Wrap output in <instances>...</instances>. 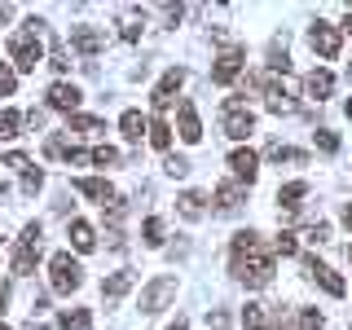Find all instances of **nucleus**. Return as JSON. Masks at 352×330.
<instances>
[{
  "mask_svg": "<svg viewBox=\"0 0 352 330\" xmlns=\"http://www.w3.org/2000/svg\"><path fill=\"white\" fill-rule=\"evenodd\" d=\"M234 278L242 286H251V291H260V286L273 282V251L260 247V234H256V229H242V234H234Z\"/></svg>",
  "mask_w": 352,
  "mask_h": 330,
  "instance_id": "f257e3e1",
  "label": "nucleus"
},
{
  "mask_svg": "<svg viewBox=\"0 0 352 330\" xmlns=\"http://www.w3.org/2000/svg\"><path fill=\"white\" fill-rule=\"evenodd\" d=\"M40 22H27L22 31H14L9 36V58H14V66L18 71H36L40 66Z\"/></svg>",
  "mask_w": 352,
  "mask_h": 330,
  "instance_id": "f03ea898",
  "label": "nucleus"
},
{
  "mask_svg": "<svg viewBox=\"0 0 352 330\" xmlns=\"http://www.w3.org/2000/svg\"><path fill=\"white\" fill-rule=\"evenodd\" d=\"M49 278H53V291L58 295H71L84 286V269H80V260H71V251H58L49 260Z\"/></svg>",
  "mask_w": 352,
  "mask_h": 330,
  "instance_id": "7ed1b4c3",
  "label": "nucleus"
},
{
  "mask_svg": "<svg viewBox=\"0 0 352 330\" xmlns=\"http://www.w3.org/2000/svg\"><path fill=\"white\" fill-rule=\"evenodd\" d=\"M220 128H225V137L247 141L251 132H256V115L247 110V102H225V110H220Z\"/></svg>",
  "mask_w": 352,
  "mask_h": 330,
  "instance_id": "20e7f679",
  "label": "nucleus"
},
{
  "mask_svg": "<svg viewBox=\"0 0 352 330\" xmlns=\"http://www.w3.org/2000/svg\"><path fill=\"white\" fill-rule=\"evenodd\" d=\"M40 220H31L22 229V242L14 247V273H36V260H40Z\"/></svg>",
  "mask_w": 352,
  "mask_h": 330,
  "instance_id": "39448f33",
  "label": "nucleus"
},
{
  "mask_svg": "<svg viewBox=\"0 0 352 330\" xmlns=\"http://www.w3.org/2000/svg\"><path fill=\"white\" fill-rule=\"evenodd\" d=\"M176 295V278H154V282H146L141 286V313H159V308H168V300Z\"/></svg>",
  "mask_w": 352,
  "mask_h": 330,
  "instance_id": "423d86ee",
  "label": "nucleus"
},
{
  "mask_svg": "<svg viewBox=\"0 0 352 330\" xmlns=\"http://www.w3.org/2000/svg\"><path fill=\"white\" fill-rule=\"evenodd\" d=\"M308 44H313V53H322V58H339V27H330V22L317 18L313 22V31H308Z\"/></svg>",
  "mask_w": 352,
  "mask_h": 330,
  "instance_id": "0eeeda50",
  "label": "nucleus"
},
{
  "mask_svg": "<svg viewBox=\"0 0 352 330\" xmlns=\"http://www.w3.org/2000/svg\"><path fill=\"white\" fill-rule=\"evenodd\" d=\"M181 84H185V71H181V66H172V71L163 75L159 84H154V93H150V106H154V110H168V106L176 102V93H181Z\"/></svg>",
  "mask_w": 352,
  "mask_h": 330,
  "instance_id": "6e6552de",
  "label": "nucleus"
},
{
  "mask_svg": "<svg viewBox=\"0 0 352 330\" xmlns=\"http://www.w3.org/2000/svg\"><path fill=\"white\" fill-rule=\"evenodd\" d=\"M242 62H247V53H242V49H225L216 58V66H212V84H220V88L234 84L238 75H242Z\"/></svg>",
  "mask_w": 352,
  "mask_h": 330,
  "instance_id": "1a4fd4ad",
  "label": "nucleus"
},
{
  "mask_svg": "<svg viewBox=\"0 0 352 330\" xmlns=\"http://www.w3.org/2000/svg\"><path fill=\"white\" fill-rule=\"evenodd\" d=\"M304 269H308V278H313V282H322V291H330L335 300L348 291V286H344V278H339V273L330 269V264H322L317 256H308V260H304Z\"/></svg>",
  "mask_w": 352,
  "mask_h": 330,
  "instance_id": "9d476101",
  "label": "nucleus"
},
{
  "mask_svg": "<svg viewBox=\"0 0 352 330\" xmlns=\"http://www.w3.org/2000/svg\"><path fill=\"white\" fill-rule=\"evenodd\" d=\"M75 190H80L84 198H93V203H110V207H115L119 203V198H115V185H110V181H102V176H80V181H75Z\"/></svg>",
  "mask_w": 352,
  "mask_h": 330,
  "instance_id": "9b49d317",
  "label": "nucleus"
},
{
  "mask_svg": "<svg viewBox=\"0 0 352 330\" xmlns=\"http://www.w3.org/2000/svg\"><path fill=\"white\" fill-rule=\"evenodd\" d=\"M80 102H84V93L75 84H66V80H58L49 88V106L53 110H66V115H75V110H80Z\"/></svg>",
  "mask_w": 352,
  "mask_h": 330,
  "instance_id": "f8f14e48",
  "label": "nucleus"
},
{
  "mask_svg": "<svg viewBox=\"0 0 352 330\" xmlns=\"http://www.w3.org/2000/svg\"><path fill=\"white\" fill-rule=\"evenodd\" d=\"M229 172H234L238 176V181H256V172H260V154L256 150H247V146H242V150H234V154H229Z\"/></svg>",
  "mask_w": 352,
  "mask_h": 330,
  "instance_id": "ddd939ff",
  "label": "nucleus"
},
{
  "mask_svg": "<svg viewBox=\"0 0 352 330\" xmlns=\"http://www.w3.org/2000/svg\"><path fill=\"white\" fill-rule=\"evenodd\" d=\"M71 44L84 53V58H97L106 40H102V31H97V27H71Z\"/></svg>",
  "mask_w": 352,
  "mask_h": 330,
  "instance_id": "4468645a",
  "label": "nucleus"
},
{
  "mask_svg": "<svg viewBox=\"0 0 352 330\" xmlns=\"http://www.w3.org/2000/svg\"><path fill=\"white\" fill-rule=\"evenodd\" d=\"M176 124H181V141H190V146L203 137V124H198L194 102H181V106H176Z\"/></svg>",
  "mask_w": 352,
  "mask_h": 330,
  "instance_id": "2eb2a0df",
  "label": "nucleus"
},
{
  "mask_svg": "<svg viewBox=\"0 0 352 330\" xmlns=\"http://www.w3.org/2000/svg\"><path fill=\"white\" fill-rule=\"evenodd\" d=\"M264 102H269V110H278V115H291L295 110V102H291V93L278 84V80H269L264 84Z\"/></svg>",
  "mask_w": 352,
  "mask_h": 330,
  "instance_id": "dca6fc26",
  "label": "nucleus"
},
{
  "mask_svg": "<svg viewBox=\"0 0 352 330\" xmlns=\"http://www.w3.org/2000/svg\"><path fill=\"white\" fill-rule=\"evenodd\" d=\"M304 88H308V97H317V102H326V97L335 93V75H330V71H313V75L304 80Z\"/></svg>",
  "mask_w": 352,
  "mask_h": 330,
  "instance_id": "f3484780",
  "label": "nucleus"
},
{
  "mask_svg": "<svg viewBox=\"0 0 352 330\" xmlns=\"http://www.w3.org/2000/svg\"><path fill=\"white\" fill-rule=\"evenodd\" d=\"M119 128H124V137H128V141H141V137H150V119H141V110H124Z\"/></svg>",
  "mask_w": 352,
  "mask_h": 330,
  "instance_id": "a211bd4d",
  "label": "nucleus"
},
{
  "mask_svg": "<svg viewBox=\"0 0 352 330\" xmlns=\"http://www.w3.org/2000/svg\"><path fill=\"white\" fill-rule=\"evenodd\" d=\"M66 234H71L75 251H93L97 247V234H93V225H88V220H71V229H66Z\"/></svg>",
  "mask_w": 352,
  "mask_h": 330,
  "instance_id": "6ab92c4d",
  "label": "nucleus"
},
{
  "mask_svg": "<svg viewBox=\"0 0 352 330\" xmlns=\"http://www.w3.org/2000/svg\"><path fill=\"white\" fill-rule=\"evenodd\" d=\"M62 330H93V313L88 308H66V313L58 317Z\"/></svg>",
  "mask_w": 352,
  "mask_h": 330,
  "instance_id": "aec40b11",
  "label": "nucleus"
},
{
  "mask_svg": "<svg viewBox=\"0 0 352 330\" xmlns=\"http://www.w3.org/2000/svg\"><path fill=\"white\" fill-rule=\"evenodd\" d=\"M132 291V273H110V278L102 282V295L106 300H119V295Z\"/></svg>",
  "mask_w": 352,
  "mask_h": 330,
  "instance_id": "412c9836",
  "label": "nucleus"
},
{
  "mask_svg": "<svg viewBox=\"0 0 352 330\" xmlns=\"http://www.w3.org/2000/svg\"><path fill=\"white\" fill-rule=\"evenodd\" d=\"M242 330H273V322H269V313H264L260 304H247L242 308Z\"/></svg>",
  "mask_w": 352,
  "mask_h": 330,
  "instance_id": "4be33fe9",
  "label": "nucleus"
},
{
  "mask_svg": "<svg viewBox=\"0 0 352 330\" xmlns=\"http://www.w3.org/2000/svg\"><path fill=\"white\" fill-rule=\"evenodd\" d=\"M150 146H154V150H163V154H168V150H172V128H168V124H163V119H159V115H154V119H150Z\"/></svg>",
  "mask_w": 352,
  "mask_h": 330,
  "instance_id": "5701e85b",
  "label": "nucleus"
},
{
  "mask_svg": "<svg viewBox=\"0 0 352 330\" xmlns=\"http://www.w3.org/2000/svg\"><path fill=\"white\" fill-rule=\"evenodd\" d=\"M176 207H181L185 220H198V216H203V194H198V190H185L181 198H176Z\"/></svg>",
  "mask_w": 352,
  "mask_h": 330,
  "instance_id": "b1692460",
  "label": "nucleus"
},
{
  "mask_svg": "<svg viewBox=\"0 0 352 330\" xmlns=\"http://www.w3.org/2000/svg\"><path fill=\"white\" fill-rule=\"evenodd\" d=\"M216 207H220V212H238V207H242V190H238V185H220V190H216Z\"/></svg>",
  "mask_w": 352,
  "mask_h": 330,
  "instance_id": "393cba45",
  "label": "nucleus"
},
{
  "mask_svg": "<svg viewBox=\"0 0 352 330\" xmlns=\"http://www.w3.org/2000/svg\"><path fill=\"white\" fill-rule=\"evenodd\" d=\"M71 132L97 137V132H106V124H102V119H93V115H71Z\"/></svg>",
  "mask_w": 352,
  "mask_h": 330,
  "instance_id": "a878e982",
  "label": "nucleus"
},
{
  "mask_svg": "<svg viewBox=\"0 0 352 330\" xmlns=\"http://www.w3.org/2000/svg\"><path fill=\"white\" fill-rule=\"evenodd\" d=\"M304 194H308V185H304V181H291V185H282V190H278V203H282V207H300Z\"/></svg>",
  "mask_w": 352,
  "mask_h": 330,
  "instance_id": "bb28decb",
  "label": "nucleus"
},
{
  "mask_svg": "<svg viewBox=\"0 0 352 330\" xmlns=\"http://www.w3.org/2000/svg\"><path fill=\"white\" fill-rule=\"evenodd\" d=\"M269 159L273 163H308L304 150H291V146H269Z\"/></svg>",
  "mask_w": 352,
  "mask_h": 330,
  "instance_id": "cd10ccee",
  "label": "nucleus"
},
{
  "mask_svg": "<svg viewBox=\"0 0 352 330\" xmlns=\"http://www.w3.org/2000/svg\"><path fill=\"white\" fill-rule=\"evenodd\" d=\"M141 234H146V247H163V220L150 216L146 225H141Z\"/></svg>",
  "mask_w": 352,
  "mask_h": 330,
  "instance_id": "c85d7f7f",
  "label": "nucleus"
},
{
  "mask_svg": "<svg viewBox=\"0 0 352 330\" xmlns=\"http://www.w3.org/2000/svg\"><path fill=\"white\" fill-rule=\"evenodd\" d=\"M18 128H22L18 110H0V137H18Z\"/></svg>",
  "mask_w": 352,
  "mask_h": 330,
  "instance_id": "c756f323",
  "label": "nucleus"
},
{
  "mask_svg": "<svg viewBox=\"0 0 352 330\" xmlns=\"http://www.w3.org/2000/svg\"><path fill=\"white\" fill-rule=\"evenodd\" d=\"M88 159H93L97 168H110V163H119V150L115 146H97V150H88Z\"/></svg>",
  "mask_w": 352,
  "mask_h": 330,
  "instance_id": "7c9ffc66",
  "label": "nucleus"
},
{
  "mask_svg": "<svg viewBox=\"0 0 352 330\" xmlns=\"http://www.w3.org/2000/svg\"><path fill=\"white\" fill-rule=\"evenodd\" d=\"M40 185H44V176H40V168H27V172H22V194H36Z\"/></svg>",
  "mask_w": 352,
  "mask_h": 330,
  "instance_id": "2f4dec72",
  "label": "nucleus"
},
{
  "mask_svg": "<svg viewBox=\"0 0 352 330\" xmlns=\"http://www.w3.org/2000/svg\"><path fill=\"white\" fill-rule=\"evenodd\" d=\"M273 256H295V234H278V238H273Z\"/></svg>",
  "mask_w": 352,
  "mask_h": 330,
  "instance_id": "473e14b6",
  "label": "nucleus"
},
{
  "mask_svg": "<svg viewBox=\"0 0 352 330\" xmlns=\"http://www.w3.org/2000/svg\"><path fill=\"white\" fill-rule=\"evenodd\" d=\"M300 330H326L322 313H317V308H304V313H300Z\"/></svg>",
  "mask_w": 352,
  "mask_h": 330,
  "instance_id": "72a5a7b5",
  "label": "nucleus"
},
{
  "mask_svg": "<svg viewBox=\"0 0 352 330\" xmlns=\"http://www.w3.org/2000/svg\"><path fill=\"white\" fill-rule=\"evenodd\" d=\"M14 88H18V75L9 71L5 62H0V97H9V93H14Z\"/></svg>",
  "mask_w": 352,
  "mask_h": 330,
  "instance_id": "f704fd0d",
  "label": "nucleus"
},
{
  "mask_svg": "<svg viewBox=\"0 0 352 330\" xmlns=\"http://www.w3.org/2000/svg\"><path fill=\"white\" fill-rule=\"evenodd\" d=\"M317 146H322L326 154H335V150H339V137H335L330 128H322V132H317Z\"/></svg>",
  "mask_w": 352,
  "mask_h": 330,
  "instance_id": "c9c22d12",
  "label": "nucleus"
},
{
  "mask_svg": "<svg viewBox=\"0 0 352 330\" xmlns=\"http://www.w3.org/2000/svg\"><path fill=\"white\" fill-rule=\"evenodd\" d=\"M190 172V159H181V154H168V176H185Z\"/></svg>",
  "mask_w": 352,
  "mask_h": 330,
  "instance_id": "e433bc0d",
  "label": "nucleus"
},
{
  "mask_svg": "<svg viewBox=\"0 0 352 330\" xmlns=\"http://www.w3.org/2000/svg\"><path fill=\"white\" fill-rule=\"evenodd\" d=\"M5 163H9V168H18V172H27V168H31V159H27V154H18V150H14V154H9V159H5Z\"/></svg>",
  "mask_w": 352,
  "mask_h": 330,
  "instance_id": "4c0bfd02",
  "label": "nucleus"
},
{
  "mask_svg": "<svg viewBox=\"0 0 352 330\" xmlns=\"http://www.w3.org/2000/svg\"><path fill=\"white\" fill-rule=\"evenodd\" d=\"M5 304H9V286L0 282V313H5Z\"/></svg>",
  "mask_w": 352,
  "mask_h": 330,
  "instance_id": "58836bf2",
  "label": "nucleus"
},
{
  "mask_svg": "<svg viewBox=\"0 0 352 330\" xmlns=\"http://www.w3.org/2000/svg\"><path fill=\"white\" fill-rule=\"evenodd\" d=\"M9 18H14V9H9V5H0V22H9Z\"/></svg>",
  "mask_w": 352,
  "mask_h": 330,
  "instance_id": "ea45409f",
  "label": "nucleus"
},
{
  "mask_svg": "<svg viewBox=\"0 0 352 330\" xmlns=\"http://www.w3.org/2000/svg\"><path fill=\"white\" fill-rule=\"evenodd\" d=\"M344 225H348V229H352V203H348V207H344Z\"/></svg>",
  "mask_w": 352,
  "mask_h": 330,
  "instance_id": "a19ab883",
  "label": "nucleus"
},
{
  "mask_svg": "<svg viewBox=\"0 0 352 330\" xmlns=\"http://www.w3.org/2000/svg\"><path fill=\"white\" fill-rule=\"evenodd\" d=\"M168 330H190V326H185V322H181V317H176V322H172Z\"/></svg>",
  "mask_w": 352,
  "mask_h": 330,
  "instance_id": "79ce46f5",
  "label": "nucleus"
},
{
  "mask_svg": "<svg viewBox=\"0 0 352 330\" xmlns=\"http://www.w3.org/2000/svg\"><path fill=\"white\" fill-rule=\"evenodd\" d=\"M344 31H352V9H348V18H344Z\"/></svg>",
  "mask_w": 352,
  "mask_h": 330,
  "instance_id": "37998d69",
  "label": "nucleus"
},
{
  "mask_svg": "<svg viewBox=\"0 0 352 330\" xmlns=\"http://www.w3.org/2000/svg\"><path fill=\"white\" fill-rule=\"evenodd\" d=\"M344 115H348V119H352V97H348V102H344Z\"/></svg>",
  "mask_w": 352,
  "mask_h": 330,
  "instance_id": "c03bdc74",
  "label": "nucleus"
},
{
  "mask_svg": "<svg viewBox=\"0 0 352 330\" xmlns=\"http://www.w3.org/2000/svg\"><path fill=\"white\" fill-rule=\"evenodd\" d=\"M0 330H9V326H5V322H0Z\"/></svg>",
  "mask_w": 352,
  "mask_h": 330,
  "instance_id": "a18cd8bd",
  "label": "nucleus"
},
{
  "mask_svg": "<svg viewBox=\"0 0 352 330\" xmlns=\"http://www.w3.org/2000/svg\"><path fill=\"white\" fill-rule=\"evenodd\" d=\"M348 260H352V247H348Z\"/></svg>",
  "mask_w": 352,
  "mask_h": 330,
  "instance_id": "49530a36",
  "label": "nucleus"
},
{
  "mask_svg": "<svg viewBox=\"0 0 352 330\" xmlns=\"http://www.w3.org/2000/svg\"><path fill=\"white\" fill-rule=\"evenodd\" d=\"M348 71H352V66H348Z\"/></svg>",
  "mask_w": 352,
  "mask_h": 330,
  "instance_id": "de8ad7c7",
  "label": "nucleus"
}]
</instances>
